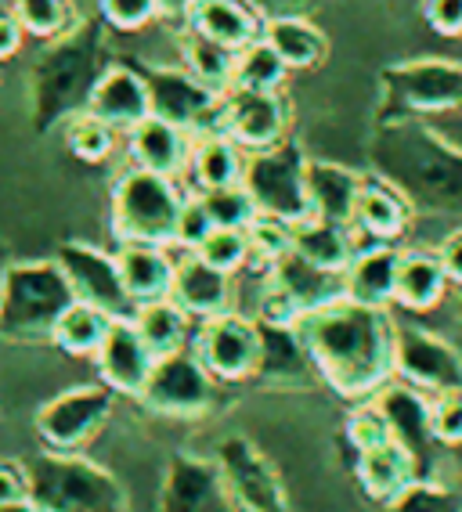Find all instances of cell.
<instances>
[{"instance_id":"1","label":"cell","mask_w":462,"mask_h":512,"mask_svg":"<svg viewBox=\"0 0 462 512\" xmlns=\"http://www.w3.org/2000/svg\"><path fill=\"white\" fill-rule=\"evenodd\" d=\"M300 332L318 379L343 401H369L394 379V321L383 307L343 296L304 314Z\"/></svg>"},{"instance_id":"2","label":"cell","mask_w":462,"mask_h":512,"mask_svg":"<svg viewBox=\"0 0 462 512\" xmlns=\"http://www.w3.org/2000/svg\"><path fill=\"white\" fill-rule=\"evenodd\" d=\"M369 166L379 181L398 188L412 213L462 224V148L426 119H376Z\"/></svg>"},{"instance_id":"3","label":"cell","mask_w":462,"mask_h":512,"mask_svg":"<svg viewBox=\"0 0 462 512\" xmlns=\"http://www.w3.org/2000/svg\"><path fill=\"white\" fill-rule=\"evenodd\" d=\"M112 65L102 19H80L69 33L47 40L29 65V127L33 134L62 130L87 109L94 87Z\"/></svg>"},{"instance_id":"4","label":"cell","mask_w":462,"mask_h":512,"mask_svg":"<svg viewBox=\"0 0 462 512\" xmlns=\"http://www.w3.org/2000/svg\"><path fill=\"white\" fill-rule=\"evenodd\" d=\"M76 303L58 260H11L0 278V343H51L55 325Z\"/></svg>"},{"instance_id":"5","label":"cell","mask_w":462,"mask_h":512,"mask_svg":"<svg viewBox=\"0 0 462 512\" xmlns=\"http://www.w3.org/2000/svg\"><path fill=\"white\" fill-rule=\"evenodd\" d=\"M29 502L40 512H130L123 484L80 451H44L26 462Z\"/></svg>"},{"instance_id":"6","label":"cell","mask_w":462,"mask_h":512,"mask_svg":"<svg viewBox=\"0 0 462 512\" xmlns=\"http://www.w3.org/2000/svg\"><path fill=\"white\" fill-rule=\"evenodd\" d=\"M462 112V62L408 58L379 69L376 119H434Z\"/></svg>"},{"instance_id":"7","label":"cell","mask_w":462,"mask_h":512,"mask_svg":"<svg viewBox=\"0 0 462 512\" xmlns=\"http://www.w3.org/2000/svg\"><path fill=\"white\" fill-rule=\"evenodd\" d=\"M181 206H185V192L177 188V177L127 166L112 184V235L120 242L174 246Z\"/></svg>"},{"instance_id":"8","label":"cell","mask_w":462,"mask_h":512,"mask_svg":"<svg viewBox=\"0 0 462 512\" xmlns=\"http://www.w3.org/2000/svg\"><path fill=\"white\" fill-rule=\"evenodd\" d=\"M242 188L250 192L253 206L264 217H278L286 224L311 217L307 206V156L296 141H278L260 152H246Z\"/></svg>"},{"instance_id":"9","label":"cell","mask_w":462,"mask_h":512,"mask_svg":"<svg viewBox=\"0 0 462 512\" xmlns=\"http://www.w3.org/2000/svg\"><path fill=\"white\" fill-rule=\"evenodd\" d=\"M217 379L203 368V361L192 354V347L174 350V354L156 357L152 375H148L145 390L138 401L152 415L163 419H203L217 404Z\"/></svg>"},{"instance_id":"10","label":"cell","mask_w":462,"mask_h":512,"mask_svg":"<svg viewBox=\"0 0 462 512\" xmlns=\"http://www.w3.org/2000/svg\"><path fill=\"white\" fill-rule=\"evenodd\" d=\"M141 76L148 83L152 116L167 119L185 134H192V138L221 130L224 94L199 83L185 65H141Z\"/></svg>"},{"instance_id":"11","label":"cell","mask_w":462,"mask_h":512,"mask_svg":"<svg viewBox=\"0 0 462 512\" xmlns=\"http://www.w3.org/2000/svg\"><path fill=\"white\" fill-rule=\"evenodd\" d=\"M213 462L221 469L239 512H289V491L282 484V473L246 433L217 440Z\"/></svg>"},{"instance_id":"12","label":"cell","mask_w":462,"mask_h":512,"mask_svg":"<svg viewBox=\"0 0 462 512\" xmlns=\"http://www.w3.org/2000/svg\"><path fill=\"white\" fill-rule=\"evenodd\" d=\"M192 354L203 361L217 383H250L260 365V332L257 321L239 311H224L217 318L199 321L192 336Z\"/></svg>"},{"instance_id":"13","label":"cell","mask_w":462,"mask_h":512,"mask_svg":"<svg viewBox=\"0 0 462 512\" xmlns=\"http://www.w3.org/2000/svg\"><path fill=\"white\" fill-rule=\"evenodd\" d=\"M394 379L426 397L462 390V354L419 325H394Z\"/></svg>"},{"instance_id":"14","label":"cell","mask_w":462,"mask_h":512,"mask_svg":"<svg viewBox=\"0 0 462 512\" xmlns=\"http://www.w3.org/2000/svg\"><path fill=\"white\" fill-rule=\"evenodd\" d=\"M112 408L116 394L105 383L73 386L37 412V437L47 451H80L102 433V426L112 419Z\"/></svg>"},{"instance_id":"15","label":"cell","mask_w":462,"mask_h":512,"mask_svg":"<svg viewBox=\"0 0 462 512\" xmlns=\"http://www.w3.org/2000/svg\"><path fill=\"white\" fill-rule=\"evenodd\" d=\"M156 512H239L224 484L217 462L192 451L170 455L163 484H159Z\"/></svg>"},{"instance_id":"16","label":"cell","mask_w":462,"mask_h":512,"mask_svg":"<svg viewBox=\"0 0 462 512\" xmlns=\"http://www.w3.org/2000/svg\"><path fill=\"white\" fill-rule=\"evenodd\" d=\"M55 260L80 303H91V307L112 314V318H130L134 314V300L123 289L116 253H105V249L87 246V242H62Z\"/></svg>"},{"instance_id":"17","label":"cell","mask_w":462,"mask_h":512,"mask_svg":"<svg viewBox=\"0 0 462 512\" xmlns=\"http://www.w3.org/2000/svg\"><path fill=\"white\" fill-rule=\"evenodd\" d=\"M289 105L282 91H242L231 87L221 105V134L242 152H260L289 138Z\"/></svg>"},{"instance_id":"18","label":"cell","mask_w":462,"mask_h":512,"mask_svg":"<svg viewBox=\"0 0 462 512\" xmlns=\"http://www.w3.org/2000/svg\"><path fill=\"white\" fill-rule=\"evenodd\" d=\"M383 419L390 426V440H398L408 455L416 458V466L423 476L434 473V455H437V440L430 430V397L412 390V386L390 379L376 397H372Z\"/></svg>"},{"instance_id":"19","label":"cell","mask_w":462,"mask_h":512,"mask_svg":"<svg viewBox=\"0 0 462 512\" xmlns=\"http://www.w3.org/2000/svg\"><path fill=\"white\" fill-rule=\"evenodd\" d=\"M94 365H98V375H102V383L109 386L112 394L141 397L148 375H152V365H156V354L148 350L141 332L134 329V321L116 318L109 325L105 343L94 354Z\"/></svg>"},{"instance_id":"20","label":"cell","mask_w":462,"mask_h":512,"mask_svg":"<svg viewBox=\"0 0 462 512\" xmlns=\"http://www.w3.org/2000/svg\"><path fill=\"white\" fill-rule=\"evenodd\" d=\"M257 332H260V365H257L260 383L286 386V390H304V386L322 383L315 361H311V350H307V343H304L300 325H271V321H257Z\"/></svg>"},{"instance_id":"21","label":"cell","mask_w":462,"mask_h":512,"mask_svg":"<svg viewBox=\"0 0 462 512\" xmlns=\"http://www.w3.org/2000/svg\"><path fill=\"white\" fill-rule=\"evenodd\" d=\"M170 300L181 307L192 321L217 318L224 311H235V278L224 275L221 267L206 264L199 253H185L174 267Z\"/></svg>"},{"instance_id":"22","label":"cell","mask_w":462,"mask_h":512,"mask_svg":"<svg viewBox=\"0 0 462 512\" xmlns=\"http://www.w3.org/2000/svg\"><path fill=\"white\" fill-rule=\"evenodd\" d=\"M84 112L105 119L120 134L138 127L145 116H152V101H148V83L141 76V65L112 62L102 73V80H98V87H94Z\"/></svg>"},{"instance_id":"23","label":"cell","mask_w":462,"mask_h":512,"mask_svg":"<svg viewBox=\"0 0 462 512\" xmlns=\"http://www.w3.org/2000/svg\"><path fill=\"white\" fill-rule=\"evenodd\" d=\"M188 152H192V134H185L181 127H174V123L159 116H145L138 127L127 130L130 166H141V170H152V174H185Z\"/></svg>"},{"instance_id":"24","label":"cell","mask_w":462,"mask_h":512,"mask_svg":"<svg viewBox=\"0 0 462 512\" xmlns=\"http://www.w3.org/2000/svg\"><path fill=\"white\" fill-rule=\"evenodd\" d=\"M264 278L293 303L296 311H300V318L318 311V307H325V303L343 300V275L307 264L304 256L293 253V249H289L286 256H278L275 264L264 271Z\"/></svg>"},{"instance_id":"25","label":"cell","mask_w":462,"mask_h":512,"mask_svg":"<svg viewBox=\"0 0 462 512\" xmlns=\"http://www.w3.org/2000/svg\"><path fill=\"white\" fill-rule=\"evenodd\" d=\"M401 249L394 242H372L358 249L343 271V296L365 307H394V285H398Z\"/></svg>"},{"instance_id":"26","label":"cell","mask_w":462,"mask_h":512,"mask_svg":"<svg viewBox=\"0 0 462 512\" xmlns=\"http://www.w3.org/2000/svg\"><path fill=\"white\" fill-rule=\"evenodd\" d=\"M416 476H423L416 466V458L408 455L398 440H387V444H376V448L354 455V480H358L361 494H365L372 505H383V509H387Z\"/></svg>"},{"instance_id":"27","label":"cell","mask_w":462,"mask_h":512,"mask_svg":"<svg viewBox=\"0 0 462 512\" xmlns=\"http://www.w3.org/2000/svg\"><path fill=\"white\" fill-rule=\"evenodd\" d=\"M116 264L127 296L138 303L167 300L170 285H174L177 260L170 256V246H152V242H120L116 249Z\"/></svg>"},{"instance_id":"28","label":"cell","mask_w":462,"mask_h":512,"mask_svg":"<svg viewBox=\"0 0 462 512\" xmlns=\"http://www.w3.org/2000/svg\"><path fill=\"white\" fill-rule=\"evenodd\" d=\"M185 29H195L231 51H242L260 40L264 19L250 8V0H192Z\"/></svg>"},{"instance_id":"29","label":"cell","mask_w":462,"mask_h":512,"mask_svg":"<svg viewBox=\"0 0 462 512\" xmlns=\"http://www.w3.org/2000/svg\"><path fill=\"white\" fill-rule=\"evenodd\" d=\"M361 184H365V177L358 170H351V166L307 159V206H311V217L354 224Z\"/></svg>"},{"instance_id":"30","label":"cell","mask_w":462,"mask_h":512,"mask_svg":"<svg viewBox=\"0 0 462 512\" xmlns=\"http://www.w3.org/2000/svg\"><path fill=\"white\" fill-rule=\"evenodd\" d=\"M412 224V206L401 199L398 188H390L387 181H379L376 174L365 177L358 192V206H354V224L358 235L369 242H398Z\"/></svg>"},{"instance_id":"31","label":"cell","mask_w":462,"mask_h":512,"mask_svg":"<svg viewBox=\"0 0 462 512\" xmlns=\"http://www.w3.org/2000/svg\"><path fill=\"white\" fill-rule=\"evenodd\" d=\"M452 282L444 275L437 253H426V249H408L401 253L398 264V285H394V307L408 314H426L441 307V300L448 296Z\"/></svg>"},{"instance_id":"32","label":"cell","mask_w":462,"mask_h":512,"mask_svg":"<svg viewBox=\"0 0 462 512\" xmlns=\"http://www.w3.org/2000/svg\"><path fill=\"white\" fill-rule=\"evenodd\" d=\"M293 253H300L307 264L322 267V271H336L343 275L347 264L358 253L351 224H336V220L322 217H304L293 224Z\"/></svg>"},{"instance_id":"33","label":"cell","mask_w":462,"mask_h":512,"mask_svg":"<svg viewBox=\"0 0 462 512\" xmlns=\"http://www.w3.org/2000/svg\"><path fill=\"white\" fill-rule=\"evenodd\" d=\"M242 166H246V152H242L228 134H199L192 138V152H188V177H192L195 192H213V188H228V184L242 181Z\"/></svg>"},{"instance_id":"34","label":"cell","mask_w":462,"mask_h":512,"mask_svg":"<svg viewBox=\"0 0 462 512\" xmlns=\"http://www.w3.org/2000/svg\"><path fill=\"white\" fill-rule=\"evenodd\" d=\"M260 37L278 51V58L289 65V73L318 69L329 55V37L311 19H271L264 22Z\"/></svg>"},{"instance_id":"35","label":"cell","mask_w":462,"mask_h":512,"mask_svg":"<svg viewBox=\"0 0 462 512\" xmlns=\"http://www.w3.org/2000/svg\"><path fill=\"white\" fill-rule=\"evenodd\" d=\"M134 329L141 332V339L148 343V350L156 357L174 354V350H185L192 343V318H188L174 300H152V303H138L134 314Z\"/></svg>"},{"instance_id":"36","label":"cell","mask_w":462,"mask_h":512,"mask_svg":"<svg viewBox=\"0 0 462 512\" xmlns=\"http://www.w3.org/2000/svg\"><path fill=\"white\" fill-rule=\"evenodd\" d=\"M235 55L239 51H231V47L195 33V29H181V62L210 91L228 94L235 87Z\"/></svg>"},{"instance_id":"37","label":"cell","mask_w":462,"mask_h":512,"mask_svg":"<svg viewBox=\"0 0 462 512\" xmlns=\"http://www.w3.org/2000/svg\"><path fill=\"white\" fill-rule=\"evenodd\" d=\"M112 321H116L112 314L98 311V307H91V303L76 300L73 307L58 318L51 343L69 357H94L98 347L105 343V336H109Z\"/></svg>"},{"instance_id":"38","label":"cell","mask_w":462,"mask_h":512,"mask_svg":"<svg viewBox=\"0 0 462 512\" xmlns=\"http://www.w3.org/2000/svg\"><path fill=\"white\" fill-rule=\"evenodd\" d=\"M289 80V65L278 58V51L260 37L235 55V87L242 91H282Z\"/></svg>"},{"instance_id":"39","label":"cell","mask_w":462,"mask_h":512,"mask_svg":"<svg viewBox=\"0 0 462 512\" xmlns=\"http://www.w3.org/2000/svg\"><path fill=\"white\" fill-rule=\"evenodd\" d=\"M116 134H120V130H112L105 119L91 116V112H76L73 119L62 123V141H65V148H69V156L87 166L105 163V159L116 152Z\"/></svg>"},{"instance_id":"40","label":"cell","mask_w":462,"mask_h":512,"mask_svg":"<svg viewBox=\"0 0 462 512\" xmlns=\"http://www.w3.org/2000/svg\"><path fill=\"white\" fill-rule=\"evenodd\" d=\"M11 11L19 15L26 37H37L40 44L62 37L80 22L76 0H11Z\"/></svg>"},{"instance_id":"41","label":"cell","mask_w":462,"mask_h":512,"mask_svg":"<svg viewBox=\"0 0 462 512\" xmlns=\"http://www.w3.org/2000/svg\"><path fill=\"white\" fill-rule=\"evenodd\" d=\"M195 253L203 256L206 264L221 267L224 275H239L253 264V249H250V235L242 228H213L206 235V242Z\"/></svg>"},{"instance_id":"42","label":"cell","mask_w":462,"mask_h":512,"mask_svg":"<svg viewBox=\"0 0 462 512\" xmlns=\"http://www.w3.org/2000/svg\"><path fill=\"white\" fill-rule=\"evenodd\" d=\"M387 512H462V498L434 476H416L405 491L387 505Z\"/></svg>"},{"instance_id":"43","label":"cell","mask_w":462,"mask_h":512,"mask_svg":"<svg viewBox=\"0 0 462 512\" xmlns=\"http://www.w3.org/2000/svg\"><path fill=\"white\" fill-rule=\"evenodd\" d=\"M203 206L210 210L213 224L217 228H250L253 217H257V206H253L250 192L239 184H228V188H213V192H199Z\"/></svg>"},{"instance_id":"44","label":"cell","mask_w":462,"mask_h":512,"mask_svg":"<svg viewBox=\"0 0 462 512\" xmlns=\"http://www.w3.org/2000/svg\"><path fill=\"white\" fill-rule=\"evenodd\" d=\"M246 235H250L253 264L264 267V271L275 264L278 256H286L289 249H293V224H286V220H278V217L257 213L253 224L246 228Z\"/></svg>"},{"instance_id":"45","label":"cell","mask_w":462,"mask_h":512,"mask_svg":"<svg viewBox=\"0 0 462 512\" xmlns=\"http://www.w3.org/2000/svg\"><path fill=\"white\" fill-rule=\"evenodd\" d=\"M343 440L354 448V455H361V451L376 448V444H387L390 440V426L387 419H383V412H379L376 404L369 401H358L351 408V415H347V422H343Z\"/></svg>"},{"instance_id":"46","label":"cell","mask_w":462,"mask_h":512,"mask_svg":"<svg viewBox=\"0 0 462 512\" xmlns=\"http://www.w3.org/2000/svg\"><path fill=\"white\" fill-rule=\"evenodd\" d=\"M98 19L116 33H138L159 19L156 0H98Z\"/></svg>"},{"instance_id":"47","label":"cell","mask_w":462,"mask_h":512,"mask_svg":"<svg viewBox=\"0 0 462 512\" xmlns=\"http://www.w3.org/2000/svg\"><path fill=\"white\" fill-rule=\"evenodd\" d=\"M430 430L437 448H462V390L430 397Z\"/></svg>"},{"instance_id":"48","label":"cell","mask_w":462,"mask_h":512,"mask_svg":"<svg viewBox=\"0 0 462 512\" xmlns=\"http://www.w3.org/2000/svg\"><path fill=\"white\" fill-rule=\"evenodd\" d=\"M217 228L210 217V210L203 206V199H199V192L185 195V206H181V213H177V228H174V246L185 249V253H195V249L203 246L206 235Z\"/></svg>"},{"instance_id":"49","label":"cell","mask_w":462,"mask_h":512,"mask_svg":"<svg viewBox=\"0 0 462 512\" xmlns=\"http://www.w3.org/2000/svg\"><path fill=\"white\" fill-rule=\"evenodd\" d=\"M426 26L441 37H462V0H419Z\"/></svg>"},{"instance_id":"50","label":"cell","mask_w":462,"mask_h":512,"mask_svg":"<svg viewBox=\"0 0 462 512\" xmlns=\"http://www.w3.org/2000/svg\"><path fill=\"white\" fill-rule=\"evenodd\" d=\"M329 0H250V8L257 11L260 19H311L325 8Z\"/></svg>"},{"instance_id":"51","label":"cell","mask_w":462,"mask_h":512,"mask_svg":"<svg viewBox=\"0 0 462 512\" xmlns=\"http://www.w3.org/2000/svg\"><path fill=\"white\" fill-rule=\"evenodd\" d=\"M434 253H437V260H441L448 282L462 293V224H455V228L444 235V242L434 249Z\"/></svg>"},{"instance_id":"52","label":"cell","mask_w":462,"mask_h":512,"mask_svg":"<svg viewBox=\"0 0 462 512\" xmlns=\"http://www.w3.org/2000/svg\"><path fill=\"white\" fill-rule=\"evenodd\" d=\"M22 498H29L26 466L0 462V505H4V502H22Z\"/></svg>"},{"instance_id":"53","label":"cell","mask_w":462,"mask_h":512,"mask_svg":"<svg viewBox=\"0 0 462 512\" xmlns=\"http://www.w3.org/2000/svg\"><path fill=\"white\" fill-rule=\"evenodd\" d=\"M22 37H26V29H22L19 15L15 11H0V62L19 55Z\"/></svg>"},{"instance_id":"54","label":"cell","mask_w":462,"mask_h":512,"mask_svg":"<svg viewBox=\"0 0 462 512\" xmlns=\"http://www.w3.org/2000/svg\"><path fill=\"white\" fill-rule=\"evenodd\" d=\"M0 512H40V509L29 502V498H22V502H4L0 505Z\"/></svg>"},{"instance_id":"55","label":"cell","mask_w":462,"mask_h":512,"mask_svg":"<svg viewBox=\"0 0 462 512\" xmlns=\"http://www.w3.org/2000/svg\"><path fill=\"white\" fill-rule=\"evenodd\" d=\"M8 264H11V249H8V242L0 238V278H4V271H8Z\"/></svg>"},{"instance_id":"56","label":"cell","mask_w":462,"mask_h":512,"mask_svg":"<svg viewBox=\"0 0 462 512\" xmlns=\"http://www.w3.org/2000/svg\"><path fill=\"white\" fill-rule=\"evenodd\" d=\"M455 311H459V321H462V293H459V303H455Z\"/></svg>"}]
</instances>
